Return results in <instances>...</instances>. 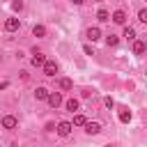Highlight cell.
I'll use <instances>...</instances> for the list:
<instances>
[{
  "label": "cell",
  "mask_w": 147,
  "mask_h": 147,
  "mask_svg": "<svg viewBox=\"0 0 147 147\" xmlns=\"http://www.w3.org/2000/svg\"><path fill=\"white\" fill-rule=\"evenodd\" d=\"M113 23H117V25H124L126 23V14H124V9H117V11H113Z\"/></svg>",
  "instance_id": "277c9868"
},
{
  "label": "cell",
  "mask_w": 147,
  "mask_h": 147,
  "mask_svg": "<svg viewBox=\"0 0 147 147\" xmlns=\"http://www.w3.org/2000/svg\"><path fill=\"white\" fill-rule=\"evenodd\" d=\"M96 18H99V21H101V23H103V21H110V11H108V9H103V7H101V9H99V11H96Z\"/></svg>",
  "instance_id": "8fae6325"
},
{
  "label": "cell",
  "mask_w": 147,
  "mask_h": 147,
  "mask_svg": "<svg viewBox=\"0 0 147 147\" xmlns=\"http://www.w3.org/2000/svg\"><path fill=\"white\" fill-rule=\"evenodd\" d=\"M32 34H34V37H44V34H46V28H44V25H34V28H32Z\"/></svg>",
  "instance_id": "e0dca14e"
},
{
  "label": "cell",
  "mask_w": 147,
  "mask_h": 147,
  "mask_svg": "<svg viewBox=\"0 0 147 147\" xmlns=\"http://www.w3.org/2000/svg\"><path fill=\"white\" fill-rule=\"evenodd\" d=\"M64 108H67V110H71V113H74V110H78V99H67V101H64Z\"/></svg>",
  "instance_id": "7c38bea8"
},
{
  "label": "cell",
  "mask_w": 147,
  "mask_h": 147,
  "mask_svg": "<svg viewBox=\"0 0 147 147\" xmlns=\"http://www.w3.org/2000/svg\"><path fill=\"white\" fill-rule=\"evenodd\" d=\"M44 62H46V57L34 48V53H32V64H34V67H44Z\"/></svg>",
  "instance_id": "9c48e42d"
},
{
  "label": "cell",
  "mask_w": 147,
  "mask_h": 147,
  "mask_svg": "<svg viewBox=\"0 0 147 147\" xmlns=\"http://www.w3.org/2000/svg\"><path fill=\"white\" fill-rule=\"evenodd\" d=\"M103 103H106V108H113V106H115V101H113V96H106V99H103Z\"/></svg>",
  "instance_id": "44dd1931"
},
{
  "label": "cell",
  "mask_w": 147,
  "mask_h": 147,
  "mask_svg": "<svg viewBox=\"0 0 147 147\" xmlns=\"http://www.w3.org/2000/svg\"><path fill=\"white\" fill-rule=\"evenodd\" d=\"M44 74L46 76H55L57 74V62L55 60H46L44 62Z\"/></svg>",
  "instance_id": "7a4b0ae2"
},
{
  "label": "cell",
  "mask_w": 147,
  "mask_h": 147,
  "mask_svg": "<svg viewBox=\"0 0 147 147\" xmlns=\"http://www.w3.org/2000/svg\"><path fill=\"white\" fill-rule=\"evenodd\" d=\"M34 99L46 101V99H48V90H46V87H37V90H34Z\"/></svg>",
  "instance_id": "30bf717a"
},
{
  "label": "cell",
  "mask_w": 147,
  "mask_h": 147,
  "mask_svg": "<svg viewBox=\"0 0 147 147\" xmlns=\"http://www.w3.org/2000/svg\"><path fill=\"white\" fill-rule=\"evenodd\" d=\"M7 87H9V83H7V80H2V83H0V90H7Z\"/></svg>",
  "instance_id": "cb8c5ba5"
},
{
  "label": "cell",
  "mask_w": 147,
  "mask_h": 147,
  "mask_svg": "<svg viewBox=\"0 0 147 147\" xmlns=\"http://www.w3.org/2000/svg\"><path fill=\"white\" fill-rule=\"evenodd\" d=\"M138 21L147 23V9H140V11H138Z\"/></svg>",
  "instance_id": "ffe728a7"
},
{
  "label": "cell",
  "mask_w": 147,
  "mask_h": 147,
  "mask_svg": "<svg viewBox=\"0 0 147 147\" xmlns=\"http://www.w3.org/2000/svg\"><path fill=\"white\" fill-rule=\"evenodd\" d=\"M48 103H51V108H57L60 103H62V94L60 92H48V99H46Z\"/></svg>",
  "instance_id": "3957f363"
},
{
  "label": "cell",
  "mask_w": 147,
  "mask_h": 147,
  "mask_svg": "<svg viewBox=\"0 0 147 147\" xmlns=\"http://www.w3.org/2000/svg\"><path fill=\"white\" fill-rule=\"evenodd\" d=\"M85 131H87L90 136H96V133L101 131V124H99V122H85Z\"/></svg>",
  "instance_id": "8992f818"
},
{
  "label": "cell",
  "mask_w": 147,
  "mask_h": 147,
  "mask_svg": "<svg viewBox=\"0 0 147 147\" xmlns=\"http://www.w3.org/2000/svg\"><path fill=\"white\" fill-rule=\"evenodd\" d=\"M83 51H85L87 55H94V51H92V46H90V44H85V46H83Z\"/></svg>",
  "instance_id": "603a6c76"
},
{
  "label": "cell",
  "mask_w": 147,
  "mask_h": 147,
  "mask_svg": "<svg viewBox=\"0 0 147 147\" xmlns=\"http://www.w3.org/2000/svg\"><path fill=\"white\" fill-rule=\"evenodd\" d=\"M71 87H74L71 78H60V90H71Z\"/></svg>",
  "instance_id": "2e32d148"
},
{
  "label": "cell",
  "mask_w": 147,
  "mask_h": 147,
  "mask_svg": "<svg viewBox=\"0 0 147 147\" xmlns=\"http://www.w3.org/2000/svg\"><path fill=\"white\" fill-rule=\"evenodd\" d=\"M124 37H126L129 41H133V39H136V30H133L131 25H126V28H124Z\"/></svg>",
  "instance_id": "9a60e30c"
},
{
  "label": "cell",
  "mask_w": 147,
  "mask_h": 147,
  "mask_svg": "<svg viewBox=\"0 0 147 147\" xmlns=\"http://www.w3.org/2000/svg\"><path fill=\"white\" fill-rule=\"evenodd\" d=\"M0 124H2L5 129H16V124H18V122H16V117H14V115H7V117H2V119H0Z\"/></svg>",
  "instance_id": "5b68a950"
},
{
  "label": "cell",
  "mask_w": 147,
  "mask_h": 147,
  "mask_svg": "<svg viewBox=\"0 0 147 147\" xmlns=\"http://www.w3.org/2000/svg\"><path fill=\"white\" fill-rule=\"evenodd\" d=\"M18 25H21V21H18V18H7V21H5V30H7V32L18 30Z\"/></svg>",
  "instance_id": "52a82bcc"
},
{
  "label": "cell",
  "mask_w": 147,
  "mask_h": 147,
  "mask_svg": "<svg viewBox=\"0 0 147 147\" xmlns=\"http://www.w3.org/2000/svg\"><path fill=\"white\" fill-rule=\"evenodd\" d=\"M129 119H131V110H129V108H119V122L126 124Z\"/></svg>",
  "instance_id": "4fadbf2b"
},
{
  "label": "cell",
  "mask_w": 147,
  "mask_h": 147,
  "mask_svg": "<svg viewBox=\"0 0 147 147\" xmlns=\"http://www.w3.org/2000/svg\"><path fill=\"white\" fill-rule=\"evenodd\" d=\"M11 7H14V11H21V9H23V2H21V0H16Z\"/></svg>",
  "instance_id": "7402d4cb"
},
{
  "label": "cell",
  "mask_w": 147,
  "mask_h": 147,
  "mask_svg": "<svg viewBox=\"0 0 147 147\" xmlns=\"http://www.w3.org/2000/svg\"><path fill=\"white\" fill-rule=\"evenodd\" d=\"M0 60H2V55H0Z\"/></svg>",
  "instance_id": "4316f807"
},
{
  "label": "cell",
  "mask_w": 147,
  "mask_h": 147,
  "mask_svg": "<svg viewBox=\"0 0 147 147\" xmlns=\"http://www.w3.org/2000/svg\"><path fill=\"white\" fill-rule=\"evenodd\" d=\"M133 53L136 55H142L145 53V41H133Z\"/></svg>",
  "instance_id": "5bb4252c"
},
{
  "label": "cell",
  "mask_w": 147,
  "mask_h": 147,
  "mask_svg": "<svg viewBox=\"0 0 147 147\" xmlns=\"http://www.w3.org/2000/svg\"><path fill=\"white\" fill-rule=\"evenodd\" d=\"M0 119H2V117H0Z\"/></svg>",
  "instance_id": "83f0119b"
},
{
  "label": "cell",
  "mask_w": 147,
  "mask_h": 147,
  "mask_svg": "<svg viewBox=\"0 0 147 147\" xmlns=\"http://www.w3.org/2000/svg\"><path fill=\"white\" fill-rule=\"evenodd\" d=\"M55 131H57V136H62V138L71 136V122H60V124L55 126Z\"/></svg>",
  "instance_id": "6da1fadb"
},
{
  "label": "cell",
  "mask_w": 147,
  "mask_h": 147,
  "mask_svg": "<svg viewBox=\"0 0 147 147\" xmlns=\"http://www.w3.org/2000/svg\"><path fill=\"white\" fill-rule=\"evenodd\" d=\"M85 122H87V119H85V115H80V113L74 117V124H76V126H85Z\"/></svg>",
  "instance_id": "ac0fdd59"
},
{
  "label": "cell",
  "mask_w": 147,
  "mask_h": 147,
  "mask_svg": "<svg viewBox=\"0 0 147 147\" xmlns=\"http://www.w3.org/2000/svg\"><path fill=\"white\" fill-rule=\"evenodd\" d=\"M85 37H87L90 41H96V39H101V30H99V28H87Z\"/></svg>",
  "instance_id": "ba28073f"
},
{
  "label": "cell",
  "mask_w": 147,
  "mask_h": 147,
  "mask_svg": "<svg viewBox=\"0 0 147 147\" xmlns=\"http://www.w3.org/2000/svg\"><path fill=\"white\" fill-rule=\"evenodd\" d=\"M106 44H108V46H117V44H119V39H117L115 34H108V37H106Z\"/></svg>",
  "instance_id": "d6986e66"
},
{
  "label": "cell",
  "mask_w": 147,
  "mask_h": 147,
  "mask_svg": "<svg viewBox=\"0 0 147 147\" xmlns=\"http://www.w3.org/2000/svg\"><path fill=\"white\" fill-rule=\"evenodd\" d=\"M83 2H85V0H74V5H83Z\"/></svg>",
  "instance_id": "d4e9b609"
},
{
  "label": "cell",
  "mask_w": 147,
  "mask_h": 147,
  "mask_svg": "<svg viewBox=\"0 0 147 147\" xmlns=\"http://www.w3.org/2000/svg\"><path fill=\"white\" fill-rule=\"evenodd\" d=\"M94 2H101V0H94Z\"/></svg>",
  "instance_id": "484cf974"
}]
</instances>
